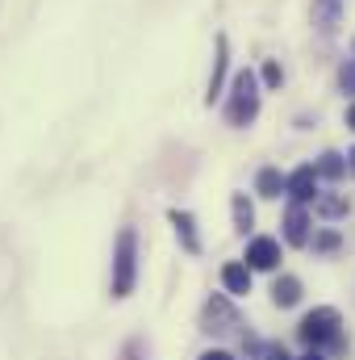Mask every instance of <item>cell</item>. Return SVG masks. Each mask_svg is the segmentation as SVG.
<instances>
[{"mask_svg": "<svg viewBox=\"0 0 355 360\" xmlns=\"http://www.w3.org/2000/svg\"><path fill=\"white\" fill-rule=\"evenodd\" d=\"M134 281H138V235L134 226H121L113 248V297H130Z\"/></svg>", "mask_w": 355, "mask_h": 360, "instance_id": "1", "label": "cell"}, {"mask_svg": "<svg viewBox=\"0 0 355 360\" xmlns=\"http://www.w3.org/2000/svg\"><path fill=\"white\" fill-rule=\"evenodd\" d=\"M339 327H343V319H339V310L335 306H318V310H309L305 319H301V327H297V335L309 344V348H322V344H343L339 340Z\"/></svg>", "mask_w": 355, "mask_h": 360, "instance_id": "2", "label": "cell"}, {"mask_svg": "<svg viewBox=\"0 0 355 360\" xmlns=\"http://www.w3.org/2000/svg\"><path fill=\"white\" fill-rule=\"evenodd\" d=\"M255 113H260V80L251 72H239L234 76V89H230L226 117H230V126H251Z\"/></svg>", "mask_w": 355, "mask_h": 360, "instance_id": "3", "label": "cell"}, {"mask_svg": "<svg viewBox=\"0 0 355 360\" xmlns=\"http://www.w3.org/2000/svg\"><path fill=\"white\" fill-rule=\"evenodd\" d=\"M276 264H280V243H276V239L260 235V239H251V243H247V269L272 272Z\"/></svg>", "mask_w": 355, "mask_h": 360, "instance_id": "4", "label": "cell"}, {"mask_svg": "<svg viewBox=\"0 0 355 360\" xmlns=\"http://www.w3.org/2000/svg\"><path fill=\"white\" fill-rule=\"evenodd\" d=\"M288 197H293L297 205H305V201L318 197V168H314V164H301V168L288 176Z\"/></svg>", "mask_w": 355, "mask_h": 360, "instance_id": "5", "label": "cell"}, {"mask_svg": "<svg viewBox=\"0 0 355 360\" xmlns=\"http://www.w3.org/2000/svg\"><path fill=\"white\" fill-rule=\"evenodd\" d=\"M168 218H172V226H176L180 243H184V252H188V256H196V252H201V235H196V222H192V214H188V210H172Z\"/></svg>", "mask_w": 355, "mask_h": 360, "instance_id": "6", "label": "cell"}, {"mask_svg": "<svg viewBox=\"0 0 355 360\" xmlns=\"http://www.w3.org/2000/svg\"><path fill=\"white\" fill-rule=\"evenodd\" d=\"M226 59H230V42H226V34L217 38V55H213V72H209V92H205V101L213 105V96L222 92V80H226Z\"/></svg>", "mask_w": 355, "mask_h": 360, "instance_id": "7", "label": "cell"}, {"mask_svg": "<svg viewBox=\"0 0 355 360\" xmlns=\"http://www.w3.org/2000/svg\"><path fill=\"white\" fill-rule=\"evenodd\" d=\"M284 239H288L293 248H301V243L309 239V218H305L301 205H293V210L284 214Z\"/></svg>", "mask_w": 355, "mask_h": 360, "instance_id": "8", "label": "cell"}, {"mask_svg": "<svg viewBox=\"0 0 355 360\" xmlns=\"http://www.w3.org/2000/svg\"><path fill=\"white\" fill-rule=\"evenodd\" d=\"M222 285H226V293H234V297H243V293H251V269L247 264H226L222 269Z\"/></svg>", "mask_w": 355, "mask_h": 360, "instance_id": "9", "label": "cell"}, {"mask_svg": "<svg viewBox=\"0 0 355 360\" xmlns=\"http://www.w3.org/2000/svg\"><path fill=\"white\" fill-rule=\"evenodd\" d=\"M272 302H276V306H297V302H301V281H297V276H280V281L272 285Z\"/></svg>", "mask_w": 355, "mask_h": 360, "instance_id": "10", "label": "cell"}, {"mask_svg": "<svg viewBox=\"0 0 355 360\" xmlns=\"http://www.w3.org/2000/svg\"><path fill=\"white\" fill-rule=\"evenodd\" d=\"M230 210H234V226H239V231H251V226H255V210H251V201H247L243 193H234Z\"/></svg>", "mask_w": 355, "mask_h": 360, "instance_id": "11", "label": "cell"}, {"mask_svg": "<svg viewBox=\"0 0 355 360\" xmlns=\"http://www.w3.org/2000/svg\"><path fill=\"white\" fill-rule=\"evenodd\" d=\"M255 184H260V193H264V197H280V193L288 188V176H280L276 168H264V172H260V180H255Z\"/></svg>", "mask_w": 355, "mask_h": 360, "instance_id": "12", "label": "cell"}, {"mask_svg": "<svg viewBox=\"0 0 355 360\" xmlns=\"http://www.w3.org/2000/svg\"><path fill=\"white\" fill-rule=\"evenodd\" d=\"M351 205H347V197H318V214L322 218H343Z\"/></svg>", "mask_w": 355, "mask_h": 360, "instance_id": "13", "label": "cell"}, {"mask_svg": "<svg viewBox=\"0 0 355 360\" xmlns=\"http://www.w3.org/2000/svg\"><path fill=\"white\" fill-rule=\"evenodd\" d=\"M318 172H322V176H330V180H339L343 172H347V164H343V155H335V151H326V155L318 160Z\"/></svg>", "mask_w": 355, "mask_h": 360, "instance_id": "14", "label": "cell"}, {"mask_svg": "<svg viewBox=\"0 0 355 360\" xmlns=\"http://www.w3.org/2000/svg\"><path fill=\"white\" fill-rule=\"evenodd\" d=\"M264 84H267V89H280V84H284V72H280V63H276V59H267V63H264Z\"/></svg>", "mask_w": 355, "mask_h": 360, "instance_id": "15", "label": "cell"}, {"mask_svg": "<svg viewBox=\"0 0 355 360\" xmlns=\"http://www.w3.org/2000/svg\"><path fill=\"white\" fill-rule=\"evenodd\" d=\"M314 248H318V252H335V248H339V235H335V231H322V235L314 239Z\"/></svg>", "mask_w": 355, "mask_h": 360, "instance_id": "16", "label": "cell"}, {"mask_svg": "<svg viewBox=\"0 0 355 360\" xmlns=\"http://www.w3.org/2000/svg\"><path fill=\"white\" fill-rule=\"evenodd\" d=\"M264 360H293V356H288L280 344H267V348H264Z\"/></svg>", "mask_w": 355, "mask_h": 360, "instance_id": "17", "label": "cell"}, {"mask_svg": "<svg viewBox=\"0 0 355 360\" xmlns=\"http://www.w3.org/2000/svg\"><path fill=\"white\" fill-rule=\"evenodd\" d=\"M201 360H234V356H230V352H205Z\"/></svg>", "mask_w": 355, "mask_h": 360, "instance_id": "18", "label": "cell"}, {"mask_svg": "<svg viewBox=\"0 0 355 360\" xmlns=\"http://www.w3.org/2000/svg\"><path fill=\"white\" fill-rule=\"evenodd\" d=\"M301 360H326V356H322L318 348H309V352H305V356H301Z\"/></svg>", "mask_w": 355, "mask_h": 360, "instance_id": "19", "label": "cell"}, {"mask_svg": "<svg viewBox=\"0 0 355 360\" xmlns=\"http://www.w3.org/2000/svg\"><path fill=\"white\" fill-rule=\"evenodd\" d=\"M126 360H138V344H130V348H126Z\"/></svg>", "mask_w": 355, "mask_h": 360, "instance_id": "20", "label": "cell"}, {"mask_svg": "<svg viewBox=\"0 0 355 360\" xmlns=\"http://www.w3.org/2000/svg\"><path fill=\"white\" fill-rule=\"evenodd\" d=\"M347 126L355 130V105H347Z\"/></svg>", "mask_w": 355, "mask_h": 360, "instance_id": "21", "label": "cell"}, {"mask_svg": "<svg viewBox=\"0 0 355 360\" xmlns=\"http://www.w3.org/2000/svg\"><path fill=\"white\" fill-rule=\"evenodd\" d=\"M351 168H355V151H351Z\"/></svg>", "mask_w": 355, "mask_h": 360, "instance_id": "22", "label": "cell"}]
</instances>
